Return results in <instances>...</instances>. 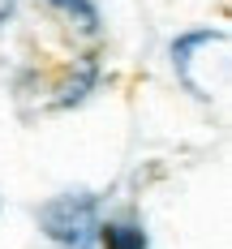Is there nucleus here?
<instances>
[{"instance_id": "f257e3e1", "label": "nucleus", "mask_w": 232, "mask_h": 249, "mask_svg": "<svg viewBox=\"0 0 232 249\" xmlns=\"http://www.w3.org/2000/svg\"><path fill=\"white\" fill-rule=\"evenodd\" d=\"M99 224L103 219L95 194H56L39 206V232L56 249H95Z\"/></svg>"}, {"instance_id": "f03ea898", "label": "nucleus", "mask_w": 232, "mask_h": 249, "mask_svg": "<svg viewBox=\"0 0 232 249\" xmlns=\"http://www.w3.org/2000/svg\"><path fill=\"white\" fill-rule=\"evenodd\" d=\"M211 65L228 73V30H185L180 39H172V69H177V77L185 82L189 95H198V99L219 95L206 82Z\"/></svg>"}, {"instance_id": "7ed1b4c3", "label": "nucleus", "mask_w": 232, "mask_h": 249, "mask_svg": "<svg viewBox=\"0 0 232 249\" xmlns=\"http://www.w3.org/2000/svg\"><path fill=\"white\" fill-rule=\"evenodd\" d=\"M95 82H99V60L95 56H77L69 65V73H65V82H60V90H56V107H77L95 90Z\"/></svg>"}, {"instance_id": "20e7f679", "label": "nucleus", "mask_w": 232, "mask_h": 249, "mask_svg": "<svg viewBox=\"0 0 232 249\" xmlns=\"http://www.w3.org/2000/svg\"><path fill=\"white\" fill-rule=\"evenodd\" d=\"M99 245L103 249H151V236L138 219H107V224H99Z\"/></svg>"}, {"instance_id": "39448f33", "label": "nucleus", "mask_w": 232, "mask_h": 249, "mask_svg": "<svg viewBox=\"0 0 232 249\" xmlns=\"http://www.w3.org/2000/svg\"><path fill=\"white\" fill-rule=\"evenodd\" d=\"M48 4L60 18H69L82 35H95V30H99V9H95V0H48Z\"/></svg>"}, {"instance_id": "423d86ee", "label": "nucleus", "mask_w": 232, "mask_h": 249, "mask_svg": "<svg viewBox=\"0 0 232 249\" xmlns=\"http://www.w3.org/2000/svg\"><path fill=\"white\" fill-rule=\"evenodd\" d=\"M13 9H18V0H0V26L13 18Z\"/></svg>"}]
</instances>
